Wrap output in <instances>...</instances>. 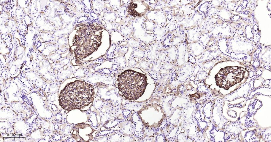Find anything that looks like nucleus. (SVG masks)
I'll return each mask as SVG.
<instances>
[{
  "mask_svg": "<svg viewBox=\"0 0 271 142\" xmlns=\"http://www.w3.org/2000/svg\"><path fill=\"white\" fill-rule=\"evenodd\" d=\"M67 88H68V87H67ZM71 91H72V90H71ZM72 92H73V91H72Z\"/></svg>",
  "mask_w": 271,
  "mask_h": 142,
  "instance_id": "2",
  "label": "nucleus"
},
{
  "mask_svg": "<svg viewBox=\"0 0 271 142\" xmlns=\"http://www.w3.org/2000/svg\"><path fill=\"white\" fill-rule=\"evenodd\" d=\"M118 81L119 90L129 100L137 99L140 97L147 84L145 75L131 70L126 71L119 75Z\"/></svg>",
  "mask_w": 271,
  "mask_h": 142,
  "instance_id": "1",
  "label": "nucleus"
}]
</instances>
